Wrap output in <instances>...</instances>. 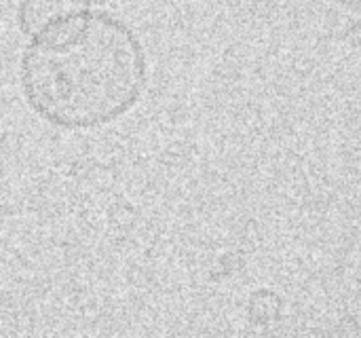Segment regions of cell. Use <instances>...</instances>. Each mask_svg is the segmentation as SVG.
Segmentation results:
<instances>
[{"instance_id": "obj_1", "label": "cell", "mask_w": 361, "mask_h": 338, "mask_svg": "<svg viewBox=\"0 0 361 338\" xmlns=\"http://www.w3.org/2000/svg\"><path fill=\"white\" fill-rule=\"evenodd\" d=\"M19 83L27 106L42 121L61 129H97L142 99L148 57L125 19L87 8L27 40Z\"/></svg>"}, {"instance_id": "obj_2", "label": "cell", "mask_w": 361, "mask_h": 338, "mask_svg": "<svg viewBox=\"0 0 361 338\" xmlns=\"http://www.w3.org/2000/svg\"><path fill=\"white\" fill-rule=\"evenodd\" d=\"M91 8V0H19L17 23L19 30L32 38L49 25Z\"/></svg>"}]
</instances>
